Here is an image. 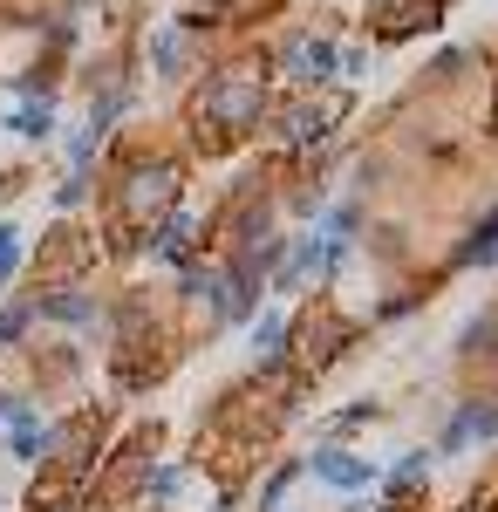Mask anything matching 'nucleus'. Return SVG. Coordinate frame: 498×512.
<instances>
[{
  "mask_svg": "<svg viewBox=\"0 0 498 512\" xmlns=\"http://www.w3.org/2000/svg\"><path fill=\"white\" fill-rule=\"evenodd\" d=\"M273 62L287 69L280 82H294V89H335V82H342V41L314 35V28H294V35L280 41Z\"/></svg>",
  "mask_w": 498,
  "mask_h": 512,
  "instance_id": "nucleus-11",
  "label": "nucleus"
},
{
  "mask_svg": "<svg viewBox=\"0 0 498 512\" xmlns=\"http://www.w3.org/2000/svg\"><path fill=\"white\" fill-rule=\"evenodd\" d=\"M294 478H307V458H280V465H273V472L260 478V492H253V506H260V512H273L280 499H287V485H294Z\"/></svg>",
  "mask_w": 498,
  "mask_h": 512,
  "instance_id": "nucleus-22",
  "label": "nucleus"
},
{
  "mask_svg": "<svg viewBox=\"0 0 498 512\" xmlns=\"http://www.w3.org/2000/svg\"><path fill=\"white\" fill-rule=\"evenodd\" d=\"M198 239H205V219H198L192 205H178L171 219H157L151 239H144V260H157V267H185L198 253Z\"/></svg>",
  "mask_w": 498,
  "mask_h": 512,
  "instance_id": "nucleus-13",
  "label": "nucleus"
},
{
  "mask_svg": "<svg viewBox=\"0 0 498 512\" xmlns=\"http://www.w3.org/2000/svg\"><path fill=\"white\" fill-rule=\"evenodd\" d=\"M82 376H89V355H82L76 335H35L28 349L14 355V383L35 396L41 410H48V403H62V396H76Z\"/></svg>",
  "mask_w": 498,
  "mask_h": 512,
  "instance_id": "nucleus-8",
  "label": "nucleus"
},
{
  "mask_svg": "<svg viewBox=\"0 0 498 512\" xmlns=\"http://www.w3.org/2000/svg\"><path fill=\"white\" fill-rule=\"evenodd\" d=\"M362 328L355 321H342V308L335 301H314V308H301V315H287V362H301V376H321L328 362H342L348 342H355Z\"/></svg>",
  "mask_w": 498,
  "mask_h": 512,
  "instance_id": "nucleus-9",
  "label": "nucleus"
},
{
  "mask_svg": "<svg viewBox=\"0 0 498 512\" xmlns=\"http://www.w3.org/2000/svg\"><path fill=\"white\" fill-rule=\"evenodd\" d=\"M157 451H164V424H157V417L123 424V431L110 437V451H103L96 478H89L82 512H137V492H144V478H151Z\"/></svg>",
  "mask_w": 498,
  "mask_h": 512,
  "instance_id": "nucleus-5",
  "label": "nucleus"
},
{
  "mask_svg": "<svg viewBox=\"0 0 498 512\" xmlns=\"http://www.w3.org/2000/svg\"><path fill=\"white\" fill-rule=\"evenodd\" d=\"M246 328H253V355H260V362H273V355H280V342H287V308H267V315H253Z\"/></svg>",
  "mask_w": 498,
  "mask_h": 512,
  "instance_id": "nucleus-23",
  "label": "nucleus"
},
{
  "mask_svg": "<svg viewBox=\"0 0 498 512\" xmlns=\"http://www.w3.org/2000/svg\"><path fill=\"white\" fill-rule=\"evenodd\" d=\"M492 260H498V198H492V212L444 253V274H471V267H492Z\"/></svg>",
  "mask_w": 498,
  "mask_h": 512,
  "instance_id": "nucleus-17",
  "label": "nucleus"
},
{
  "mask_svg": "<svg viewBox=\"0 0 498 512\" xmlns=\"http://www.w3.org/2000/svg\"><path fill=\"white\" fill-rule=\"evenodd\" d=\"M21 274H28V233L14 219H0V294H14Z\"/></svg>",
  "mask_w": 498,
  "mask_h": 512,
  "instance_id": "nucleus-21",
  "label": "nucleus"
},
{
  "mask_svg": "<svg viewBox=\"0 0 498 512\" xmlns=\"http://www.w3.org/2000/svg\"><path fill=\"white\" fill-rule=\"evenodd\" d=\"M103 335H110V390L116 396H151L178 362H185V335L171 321V301L157 287H123L103 308Z\"/></svg>",
  "mask_w": 498,
  "mask_h": 512,
  "instance_id": "nucleus-3",
  "label": "nucleus"
},
{
  "mask_svg": "<svg viewBox=\"0 0 498 512\" xmlns=\"http://www.w3.org/2000/svg\"><path fill=\"white\" fill-rule=\"evenodd\" d=\"M137 512H144V506H137Z\"/></svg>",
  "mask_w": 498,
  "mask_h": 512,
  "instance_id": "nucleus-24",
  "label": "nucleus"
},
{
  "mask_svg": "<svg viewBox=\"0 0 498 512\" xmlns=\"http://www.w3.org/2000/svg\"><path fill=\"white\" fill-rule=\"evenodd\" d=\"M307 478H321V485H335V492H369V485H376V465L355 458L348 444H321V451L307 458Z\"/></svg>",
  "mask_w": 498,
  "mask_h": 512,
  "instance_id": "nucleus-15",
  "label": "nucleus"
},
{
  "mask_svg": "<svg viewBox=\"0 0 498 512\" xmlns=\"http://www.w3.org/2000/svg\"><path fill=\"white\" fill-rule=\"evenodd\" d=\"M444 14V0H369V21L383 41H410V35H430Z\"/></svg>",
  "mask_w": 498,
  "mask_h": 512,
  "instance_id": "nucleus-14",
  "label": "nucleus"
},
{
  "mask_svg": "<svg viewBox=\"0 0 498 512\" xmlns=\"http://www.w3.org/2000/svg\"><path fill=\"white\" fill-rule=\"evenodd\" d=\"M0 130L21 137V144H55L62 137V110L55 103H7L0 110Z\"/></svg>",
  "mask_w": 498,
  "mask_h": 512,
  "instance_id": "nucleus-18",
  "label": "nucleus"
},
{
  "mask_svg": "<svg viewBox=\"0 0 498 512\" xmlns=\"http://www.w3.org/2000/svg\"><path fill=\"white\" fill-rule=\"evenodd\" d=\"M192 41L198 35H185L178 21H164V28L151 35V76L157 82H185L192 76Z\"/></svg>",
  "mask_w": 498,
  "mask_h": 512,
  "instance_id": "nucleus-19",
  "label": "nucleus"
},
{
  "mask_svg": "<svg viewBox=\"0 0 498 512\" xmlns=\"http://www.w3.org/2000/svg\"><path fill=\"white\" fill-rule=\"evenodd\" d=\"M267 14H280V0H185L178 28L185 35H219V28H253Z\"/></svg>",
  "mask_w": 498,
  "mask_h": 512,
  "instance_id": "nucleus-12",
  "label": "nucleus"
},
{
  "mask_svg": "<svg viewBox=\"0 0 498 512\" xmlns=\"http://www.w3.org/2000/svg\"><path fill=\"white\" fill-rule=\"evenodd\" d=\"M110 437H116L110 403H69V410L48 424V458H41L35 478H28L21 512H82L89 478H96V465H103Z\"/></svg>",
  "mask_w": 498,
  "mask_h": 512,
  "instance_id": "nucleus-4",
  "label": "nucleus"
},
{
  "mask_svg": "<svg viewBox=\"0 0 498 512\" xmlns=\"http://www.w3.org/2000/svg\"><path fill=\"white\" fill-rule=\"evenodd\" d=\"M35 301V321L48 335H103V308L110 294H96V280H48V287H28Z\"/></svg>",
  "mask_w": 498,
  "mask_h": 512,
  "instance_id": "nucleus-10",
  "label": "nucleus"
},
{
  "mask_svg": "<svg viewBox=\"0 0 498 512\" xmlns=\"http://www.w3.org/2000/svg\"><path fill=\"white\" fill-rule=\"evenodd\" d=\"M273 62L267 55H232L212 62L185 96V158H232L239 144L260 137L273 110Z\"/></svg>",
  "mask_w": 498,
  "mask_h": 512,
  "instance_id": "nucleus-2",
  "label": "nucleus"
},
{
  "mask_svg": "<svg viewBox=\"0 0 498 512\" xmlns=\"http://www.w3.org/2000/svg\"><path fill=\"white\" fill-rule=\"evenodd\" d=\"M35 335H41V321H35V301H28V287L0 294V362H14V355L28 349Z\"/></svg>",
  "mask_w": 498,
  "mask_h": 512,
  "instance_id": "nucleus-16",
  "label": "nucleus"
},
{
  "mask_svg": "<svg viewBox=\"0 0 498 512\" xmlns=\"http://www.w3.org/2000/svg\"><path fill=\"white\" fill-rule=\"evenodd\" d=\"M103 274V239L82 219H48V233L28 239V274L21 287H48V280H96Z\"/></svg>",
  "mask_w": 498,
  "mask_h": 512,
  "instance_id": "nucleus-7",
  "label": "nucleus"
},
{
  "mask_svg": "<svg viewBox=\"0 0 498 512\" xmlns=\"http://www.w3.org/2000/svg\"><path fill=\"white\" fill-rule=\"evenodd\" d=\"M348 103L335 89H294L287 103H273L267 123H260V137H273V151H287V158H307V151H321L335 130H342Z\"/></svg>",
  "mask_w": 498,
  "mask_h": 512,
  "instance_id": "nucleus-6",
  "label": "nucleus"
},
{
  "mask_svg": "<svg viewBox=\"0 0 498 512\" xmlns=\"http://www.w3.org/2000/svg\"><path fill=\"white\" fill-rule=\"evenodd\" d=\"M192 185V158L164 137H110V151L96 164V212H103V267L144 260V239L157 219H171Z\"/></svg>",
  "mask_w": 498,
  "mask_h": 512,
  "instance_id": "nucleus-1",
  "label": "nucleus"
},
{
  "mask_svg": "<svg viewBox=\"0 0 498 512\" xmlns=\"http://www.w3.org/2000/svg\"><path fill=\"white\" fill-rule=\"evenodd\" d=\"M48 205H55V219H82L96 205V171H62V185L48 192Z\"/></svg>",
  "mask_w": 498,
  "mask_h": 512,
  "instance_id": "nucleus-20",
  "label": "nucleus"
},
{
  "mask_svg": "<svg viewBox=\"0 0 498 512\" xmlns=\"http://www.w3.org/2000/svg\"><path fill=\"white\" fill-rule=\"evenodd\" d=\"M492 396H498V390H492Z\"/></svg>",
  "mask_w": 498,
  "mask_h": 512,
  "instance_id": "nucleus-25",
  "label": "nucleus"
}]
</instances>
